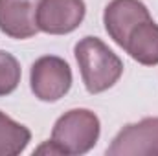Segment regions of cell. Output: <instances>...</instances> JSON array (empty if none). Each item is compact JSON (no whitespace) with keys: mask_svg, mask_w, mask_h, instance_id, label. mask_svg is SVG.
Returning <instances> with one entry per match:
<instances>
[{"mask_svg":"<svg viewBox=\"0 0 158 156\" xmlns=\"http://www.w3.org/2000/svg\"><path fill=\"white\" fill-rule=\"evenodd\" d=\"M74 55L88 94L112 88L123 74L121 59L98 37H83L74 48Z\"/></svg>","mask_w":158,"mask_h":156,"instance_id":"6da1fadb","label":"cell"},{"mask_svg":"<svg viewBox=\"0 0 158 156\" xmlns=\"http://www.w3.org/2000/svg\"><path fill=\"white\" fill-rule=\"evenodd\" d=\"M35 154H63V153H61V149H59L52 140H48V142H44L40 147L35 149Z\"/></svg>","mask_w":158,"mask_h":156,"instance_id":"8fae6325","label":"cell"},{"mask_svg":"<svg viewBox=\"0 0 158 156\" xmlns=\"http://www.w3.org/2000/svg\"><path fill=\"white\" fill-rule=\"evenodd\" d=\"M30 86L35 97L44 103H55L72 88V70L57 55L39 57L30 70Z\"/></svg>","mask_w":158,"mask_h":156,"instance_id":"3957f363","label":"cell"},{"mask_svg":"<svg viewBox=\"0 0 158 156\" xmlns=\"http://www.w3.org/2000/svg\"><path fill=\"white\" fill-rule=\"evenodd\" d=\"M39 0H0V31L11 39H30L39 33Z\"/></svg>","mask_w":158,"mask_h":156,"instance_id":"52a82bcc","label":"cell"},{"mask_svg":"<svg viewBox=\"0 0 158 156\" xmlns=\"http://www.w3.org/2000/svg\"><path fill=\"white\" fill-rule=\"evenodd\" d=\"M149 18L151 13L142 0H110L103 11L105 30L119 48L125 46L129 33L140 22Z\"/></svg>","mask_w":158,"mask_h":156,"instance_id":"8992f818","label":"cell"},{"mask_svg":"<svg viewBox=\"0 0 158 156\" xmlns=\"http://www.w3.org/2000/svg\"><path fill=\"white\" fill-rule=\"evenodd\" d=\"M101 134L99 117L88 109H72L59 117L52 129V142L63 154H86L96 147Z\"/></svg>","mask_w":158,"mask_h":156,"instance_id":"7a4b0ae2","label":"cell"},{"mask_svg":"<svg viewBox=\"0 0 158 156\" xmlns=\"http://www.w3.org/2000/svg\"><path fill=\"white\" fill-rule=\"evenodd\" d=\"M20 76L22 72H20L19 61L11 53L0 50V97L9 96L11 92L17 90L20 83Z\"/></svg>","mask_w":158,"mask_h":156,"instance_id":"30bf717a","label":"cell"},{"mask_svg":"<svg viewBox=\"0 0 158 156\" xmlns=\"http://www.w3.org/2000/svg\"><path fill=\"white\" fill-rule=\"evenodd\" d=\"M109 156H158V117L125 125L107 147Z\"/></svg>","mask_w":158,"mask_h":156,"instance_id":"277c9868","label":"cell"},{"mask_svg":"<svg viewBox=\"0 0 158 156\" xmlns=\"http://www.w3.org/2000/svg\"><path fill=\"white\" fill-rule=\"evenodd\" d=\"M85 15V0H39L37 26L48 35H66L81 26Z\"/></svg>","mask_w":158,"mask_h":156,"instance_id":"5b68a950","label":"cell"},{"mask_svg":"<svg viewBox=\"0 0 158 156\" xmlns=\"http://www.w3.org/2000/svg\"><path fill=\"white\" fill-rule=\"evenodd\" d=\"M31 132L26 125L0 112V156H17L26 151Z\"/></svg>","mask_w":158,"mask_h":156,"instance_id":"9c48e42d","label":"cell"},{"mask_svg":"<svg viewBox=\"0 0 158 156\" xmlns=\"http://www.w3.org/2000/svg\"><path fill=\"white\" fill-rule=\"evenodd\" d=\"M123 50L143 66L158 64V24L149 18L140 22L127 37Z\"/></svg>","mask_w":158,"mask_h":156,"instance_id":"ba28073f","label":"cell"}]
</instances>
